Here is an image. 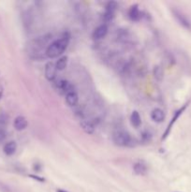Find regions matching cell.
I'll list each match as a JSON object with an SVG mask.
<instances>
[{"label": "cell", "instance_id": "cell-1", "mask_svg": "<svg viewBox=\"0 0 191 192\" xmlns=\"http://www.w3.org/2000/svg\"><path fill=\"white\" fill-rule=\"evenodd\" d=\"M69 43V35L65 33L62 37L48 45L46 49V55L49 58H56L60 56L66 50Z\"/></svg>", "mask_w": 191, "mask_h": 192}, {"label": "cell", "instance_id": "cell-2", "mask_svg": "<svg viewBox=\"0 0 191 192\" xmlns=\"http://www.w3.org/2000/svg\"><path fill=\"white\" fill-rule=\"evenodd\" d=\"M112 141L118 146H129L132 145V138L128 132L118 129L112 134Z\"/></svg>", "mask_w": 191, "mask_h": 192}, {"label": "cell", "instance_id": "cell-3", "mask_svg": "<svg viewBox=\"0 0 191 192\" xmlns=\"http://www.w3.org/2000/svg\"><path fill=\"white\" fill-rule=\"evenodd\" d=\"M173 15L175 18V20L177 21V22L181 27H183L185 29L190 30L191 29V22L188 20V18L178 9H173L172 10Z\"/></svg>", "mask_w": 191, "mask_h": 192}, {"label": "cell", "instance_id": "cell-4", "mask_svg": "<svg viewBox=\"0 0 191 192\" xmlns=\"http://www.w3.org/2000/svg\"><path fill=\"white\" fill-rule=\"evenodd\" d=\"M117 8H118L117 2H115V1L108 2V4L106 5V8H105L104 15H103L104 21L106 22H108L112 20V18L114 17V14H115V12L117 10Z\"/></svg>", "mask_w": 191, "mask_h": 192}, {"label": "cell", "instance_id": "cell-5", "mask_svg": "<svg viewBox=\"0 0 191 192\" xmlns=\"http://www.w3.org/2000/svg\"><path fill=\"white\" fill-rule=\"evenodd\" d=\"M56 72L57 69L55 67V64H54L53 62H48L45 65V69H44V74H45V78L48 81H54L56 78Z\"/></svg>", "mask_w": 191, "mask_h": 192}, {"label": "cell", "instance_id": "cell-6", "mask_svg": "<svg viewBox=\"0 0 191 192\" xmlns=\"http://www.w3.org/2000/svg\"><path fill=\"white\" fill-rule=\"evenodd\" d=\"M188 103L189 102H187V103H185L182 108H180L178 111H176L175 112V113H174V115H173V119H172V121L170 122V124H169V126H168V128H167V129H166V131H165V133H164V136H163V140L164 139H166L167 137L169 136V134H170V132H171V130H172V129H173V126L174 125V123L177 121L178 120V118L180 117V115L183 113V112L186 109V107H187V105H188Z\"/></svg>", "mask_w": 191, "mask_h": 192}, {"label": "cell", "instance_id": "cell-7", "mask_svg": "<svg viewBox=\"0 0 191 192\" xmlns=\"http://www.w3.org/2000/svg\"><path fill=\"white\" fill-rule=\"evenodd\" d=\"M133 171L137 175H145L148 172L147 164L143 160H138L133 164Z\"/></svg>", "mask_w": 191, "mask_h": 192}, {"label": "cell", "instance_id": "cell-8", "mask_svg": "<svg viewBox=\"0 0 191 192\" xmlns=\"http://www.w3.org/2000/svg\"><path fill=\"white\" fill-rule=\"evenodd\" d=\"M107 33H108V27H107L106 23H103V25L98 27L94 30L92 38L96 40H99V39H101L105 38Z\"/></svg>", "mask_w": 191, "mask_h": 192}, {"label": "cell", "instance_id": "cell-9", "mask_svg": "<svg viewBox=\"0 0 191 192\" xmlns=\"http://www.w3.org/2000/svg\"><path fill=\"white\" fill-rule=\"evenodd\" d=\"M13 126L15 128L16 130H23L26 129L28 126V122H27V119L25 117V116H22V115H19L17 116L15 119H14V122H13Z\"/></svg>", "mask_w": 191, "mask_h": 192}, {"label": "cell", "instance_id": "cell-10", "mask_svg": "<svg viewBox=\"0 0 191 192\" xmlns=\"http://www.w3.org/2000/svg\"><path fill=\"white\" fill-rule=\"evenodd\" d=\"M128 17H129L130 20L135 21V22L140 20V18H141V12L140 11L139 6L137 4L132 5L129 8V10H128Z\"/></svg>", "mask_w": 191, "mask_h": 192}, {"label": "cell", "instance_id": "cell-11", "mask_svg": "<svg viewBox=\"0 0 191 192\" xmlns=\"http://www.w3.org/2000/svg\"><path fill=\"white\" fill-rule=\"evenodd\" d=\"M66 101H67V105L70 107L76 106L79 101V96L76 93V91H72V92H69V93L66 94Z\"/></svg>", "mask_w": 191, "mask_h": 192}, {"label": "cell", "instance_id": "cell-12", "mask_svg": "<svg viewBox=\"0 0 191 192\" xmlns=\"http://www.w3.org/2000/svg\"><path fill=\"white\" fill-rule=\"evenodd\" d=\"M151 118L153 121H155L156 123H161L165 119V112L163 110H161L159 108H156L151 112Z\"/></svg>", "mask_w": 191, "mask_h": 192}, {"label": "cell", "instance_id": "cell-13", "mask_svg": "<svg viewBox=\"0 0 191 192\" xmlns=\"http://www.w3.org/2000/svg\"><path fill=\"white\" fill-rule=\"evenodd\" d=\"M80 126L82 129L87 134H93L95 132V126L89 120H81Z\"/></svg>", "mask_w": 191, "mask_h": 192}, {"label": "cell", "instance_id": "cell-14", "mask_svg": "<svg viewBox=\"0 0 191 192\" xmlns=\"http://www.w3.org/2000/svg\"><path fill=\"white\" fill-rule=\"evenodd\" d=\"M57 87H58V89H60L61 91H63V92L66 93V94H67V93H69V92L74 91L73 85L71 84L69 82L66 81V80H61V81H59L58 84H57Z\"/></svg>", "mask_w": 191, "mask_h": 192}, {"label": "cell", "instance_id": "cell-15", "mask_svg": "<svg viewBox=\"0 0 191 192\" xmlns=\"http://www.w3.org/2000/svg\"><path fill=\"white\" fill-rule=\"evenodd\" d=\"M3 150H4V153L7 156H12L13 154H15V152L17 150V145H16V142L13 141L7 142L6 145H4Z\"/></svg>", "mask_w": 191, "mask_h": 192}, {"label": "cell", "instance_id": "cell-16", "mask_svg": "<svg viewBox=\"0 0 191 192\" xmlns=\"http://www.w3.org/2000/svg\"><path fill=\"white\" fill-rule=\"evenodd\" d=\"M130 122L134 128H139L141 125V118L140 113L137 111H133L130 116Z\"/></svg>", "mask_w": 191, "mask_h": 192}, {"label": "cell", "instance_id": "cell-17", "mask_svg": "<svg viewBox=\"0 0 191 192\" xmlns=\"http://www.w3.org/2000/svg\"><path fill=\"white\" fill-rule=\"evenodd\" d=\"M67 56H62V57H60L57 60V62L55 63L56 69L59 70V71L64 70L67 67Z\"/></svg>", "mask_w": 191, "mask_h": 192}, {"label": "cell", "instance_id": "cell-18", "mask_svg": "<svg viewBox=\"0 0 191 192\" xmlns=\"http://www.w3.org/2000/svg\"><path fill=\"white\" fill-rule=\"evenodd\" d=\"M154 76H155L156 80H157L158 82L162 81V79H163V69L159 66L155 67V68H154Z\"/></svg>", "mask_w": 191, "mask_h": 192}, {"label": "cell", "instance_id": "cell-19", "mask_svg": "<svg viewBox=\"0 0 191 192\" xmlns=\"http://www.w3.org/2000/svg\"><path fill=\"white\" fill-rule=\"evenodd\" d=\"M6 138V132L3 129L0 128V142L3 141Z\"/></svg>", "mask_w": 191, "mask_h": 192}, {"label": "cell", "instance_id": "cell-20", "mask_svg": "<svg viewBox=\"0 0 191 192\" xmlns=\"http://www.w3.org/2000/svg\"><path fill=\"white\" fill-rule=\"evenodd\" d=\"M30 177H32L33 179H35V180H37V181H39V182H44V181H45L44 178L39 177V176H38V175H30Z\"/></svg>", "mask_w": 191, "mask_h": 192}, {"label": "cell", "instance_id": "cell-21", "mask_svg": "<svg viewBox=\"0 0 191 192\" xmlns=\"http://www.w3.org/2000/svg\"><path fill=\"white\" fill-rule=\"evenodd\" d=\"M7 122V117L5 115H0V124H5Z\"/></svg>", "mask_w": 191, "mask_h": 192}, {"label": "cell", "instance_id": "cell-22", "mask_svg": "<svg viewBox=\"0 0 191 192\" xmlns=\"http://www.w3.org/2000/svg\"><path fill=\"white\" fill-rule=\"evenodd\" d=\"M40 169H41V166L39 164H38V163L37 164H34V171L35 172H39Z\"/></svg>", "mask_w": 191, "mask_h": 192}, {"label": "cell", "instance_id": "cell-23", "mask_svg": "<svg viewBox=\"0 0 191 192\" xmlns=\"http://www.w3.org/2000/svg\"><path fill=\"white\" fill-rule=\"evenodd\" d=\"M2 95H3V87L2 85H0V98L2 97Z\"/></svg>", "mask_w": 191, "mask_h": 192}, {"label": "cell", "instance_id": "cell-24", "mask_svg": "<svg viewBox=\"0 0 191 192\" xmlns=\"http://www.w3.org/2000/svg\"><path fill=\"white\" fill-rule=\"evenodd\" d=\"M56 192H68V191H67V190H64V189H61V188H59V189H57V190H56Z\"/></svg>", "mask_w": 191, "mask_h": 192}]
</instances>
